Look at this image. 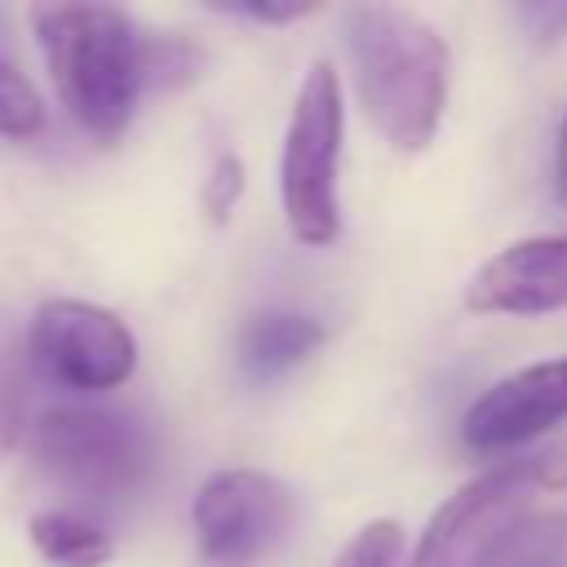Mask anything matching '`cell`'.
I'll use <instances>...</instances> for the list:
<instances>
[{"mask_svg": "<svg viewBox=\"0 0 567 567\" xmlns=\"http://www.w3.org/2000/svg\"><path fill=\"white\" fill-rule=\"evenodd\" d=\"M44 124V102L31 89V80L0 58V137H31Z\"/></svg>", "mask_w": 567, "mask_h": 567, "instance_id": "obj_12", "label": "cell"}, {"mask_svg": "<svg viewBox=\"0 0 567 567\" xmlns=\"http://www.w3.org/2000/svg\"><path fill=\"white\" fill-rule=\"evenodd\" d=\"M297 501L292 492L261 470H217L199 483L190 523L204 563L244 567L275 549L292 527Z\"/></svg>", "mask_w": 567, "mask_h": 567, "instance_id": "obj_7", "label": "cell"}, {"mask_svg": "<svg viewBox=\"0 0 567 567\" xmlns=\"http://www.w3.org/2000/svg\"><path fill=\"white\" fill-rule=\"evenodd\" d=\"M217 13H235V18H252V22H266V27H279V22H292V18H306L315 13L319 4L310 0H288V4H261V0H230V4H213Z\"/></svg>", "mask_w": 567, "mask_h": 567, "instance_id": "obj_16", "label": "cell"}, {"mask_svg": "<svg viewBox=\"0 0 567 567\" xmlns=\"http://www.w3.org/2000/svg\"><path fill=\"white\" fill-rule=\"evenodd\" d=\"M518 18L527 22V31L540 40V44H554V40H563L567 35V4H518Z\"/></svg>", "mask_w": 567, "mask_h": 567, "instance_id": "obj_17", "label": "cell"}, {"mask_svg": "<svg viewBox=\"0 0 567 567\" xmlns=\"http://www.w3.org/2000/svg\"><path fill=\"white\" fill-rule=\"evenodd\" d=\"M341 40L363 115L394 151H425L447 106V44L408 9L346 4Z\"/></svg>", "mask_w": 567, "mask_h": 567, "instance_id": "obj_1", "label": "cell"}, {"mask_svg": "<svg viewBox=\"0 0 567 567\" xmlns=\"http://www.w3.org/2000/svg\"><path fill=\"white\" fill-rule=\"evenodd\" d=\"M567 421V359L527 363L487 385L461 416V439L474 452H505Z\"/></svg>", "mask_w": 567, "mask_h": 567, "instance_id": "obj_8", "label": "cell"}, {"mask_svg": "<svg viewBox=\"0 0 567 567\" xmlns=\"http://www.w3.org/2000/svg\"><path fill=\"white\" fill-rule=\"evenodd\" d=\"M239 195H244V164H239V155L221 151V155L213 159L204 186H199V204H204V213H208L213 221H226V217L235 213Z\"/></svg>", "mask_w": 567, "mask_h": 567, "instance_id": "obj_15", "label": "cell"}, {"mask_svg": "<svg viewBox=\"0 0 567 567\" xmlns=\"http://www.w3.org/2000/svg\"><path fill=\"white\" fill-rule=\"evenodd\" d=\"M27 532H31L35 554L49 567H102L115 554L111 536L97 523L80 518L75 509H40L31 514Z\"/></svg>", "mask_w": 567, "mask_h": 567, "instance_id": "obj_11", "label": "cell"}, {"mask_svg": "<svg viewBox=\"0 0 567 567\" xmlns=\"http://www.w3.org/2000/svg\"><path fill=\"white\" fill-rule=\"evenodd\" d=\"M536 478H540V487H567V443L536 456Z\"/></svg>", "mask_w": 567, "mask_h": 567, "instance_id": "obj_19", "label": "cell"}, {"mask_svg": "<svg viewBox=\"0 0 567 567\" xmlns=\"http://www.w3.org/2000/svg\"><path fill=\"white\" fill-rule=\"evenodd\" d=\"M474 315H549L567 310V235L505 244L465 284Z\"/></svg>", "mask_w": 567, "mask_h": 567, "instance_id": "obj_9", "label": "cell"}, {"mask_svg": "<svg viewBox=\"0 0 567 567\" xmlns=\"http://www.w3.org/2000/svg\"><path fill=\"white\" fill-rule=\"evenodd\" d=\"M554 195L567 199V115L558 124V146H554Z\"/></svg>", "mask_w": 567, "mask_h": 567, "instance_id": "obj_20", "label": "cell"}, {"mask_svg": "<svg viewBox=\"0 0 567 567\" xmlns=\"http://www.w3.org/2000/svg\"><path fill=\"white\" fill-rule=\"evenodd\" d=\"M341 80L332 62H315L284 133L279 155V199L292 239L306 248H323L341 230V204H337V159H341Z\"/></svg>", "mask_w": 567, "mask_h": 567, "instance_id": "obj_3", "label": "cell"}, {"mask_svg": "<svg viewBox=\"0 0 567 567\" xmlns=\"http://www.w3.org/2000/svg\"><path fill=\"white\" fill-rule=\"evenodd\" d=\"M323 346V323L297 310H266L252 315L235 337V359L252 381H270L306 363Z\"/></svg>", "mask_w": 567, "mask_h": 567, "instance_id": "obj_10", "label": "cell"}, {"mask_svg": "<svg viewBox=\"0 0 567 567\" xmlns=\"http://www.w3.org/2000/svg\"><path fill=\"white\" fill-rule=\"evenodd\" d=\"M18 430H22V403H18L9 368L0 363V452H9L18 443Z\"/></svg>", "mask_w": 567, "mask_h": 567, "instance_id": "obj_18", "label": "cell"}, {"mask_svg": "<svg viewBox=\"0 0 567 567\" xmlns=\"http://www.w3.org/2000/svg\"><path fill=\"white\" fill-rule=\"evenodd\" d=\"M31 27L66 115L97 142H115L137 106L142 35L111 4H35Z\"/></svg>", "mask_w": 567, "mask_h": 567, "instance_id": "obj_2", "label": "cell"}, {"mask_svg": "<svg viewBox=\"0 0 567 567\" xmlns=\"http://www.w3.org/2000/svg\"><path fill=\"white\" fill-rule=\"evenodd\" d=\"M195 75V49L177 35H159V40H142V80L173 89L186 84Z\"/></svg>", "mask_w": 567, "mask_h": 567, "instance_id": "obj_14", "label": "cell"}, {"mask_svg": "<svg viewBox=\"0 0 567 567\" xmlns=\"http://www.w3.org/2000/svg\"><path fill=\"white\" fill-rule=\"evenodd\" d=\"M199 567H221V563H199Z\"/></svg>", "mask_w": 567, "mask_h": 567, "instance_id": "obj_21", "label": "cell"}, {"mask_svg": "<svg viewBox=\"0 0 567 567\" xmlns=\"http://www.w3.org/2000/svg\"><path fill=\"white\" fill-rule=\"evenodd\" d=\"M27 354L53 385L66 390H115L137 368V341L128 323L93 301L53 297L35 306L27 328Z\"/></svg>", "mask_w": 567, "mask_h": 567, "instance_id": "obj_5", "label": "cell"}, {"mask_svg": "<svg viewBox=\"0 0 567 567\" xmlns=\"http://www.w3.org/2000/svg\"><path fill=\"white\" fill-rule=\"evenodd\" d=\"M536 487V461H501L483 470L434 509L408 567H478L518 527Z\"/></svg>", "mask_w": 567, "mask_h": 567, "instance_id": "obj_6", "label": "cell"}, {"mask_svg": "<svg viewBox=\"0 0 567 567\" xmlns=\"http://www.w3.org/2000/svg\"><path fill=\"white\" fill-rule=\"evenodd\" d=\"M31 456L58 487L84 501H115L146 478L151 439L142 421L120 408L75 403L53 408L31 425Z\"/></svg>", "mask_w": 567, "mask_h": 567, "instance_id": "obj_4", "label": "cell"}, {"mask_svg": "<svg viewBox=\"0 0 567 567\" xmlns=\"http://www.w3.org/2000/svg\"><path fill=\"white\" fill-rule=\"evenodd\" d=\"M399 554H403L399 523L394 518H372L346 540V549L332 558V567H399Z\"/></svg>", "mask_w": 567, "mask_h": 567, "instance_id": "obj_13", "label": "cell"}]
</instances>
